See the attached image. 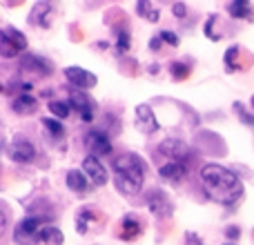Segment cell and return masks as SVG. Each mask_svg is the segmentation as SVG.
<instances>
[{
  "label": "cell",
  "instance_id": "cell-9",
  "mask_svg": "<svg viewBox=\"0 0 254 245\" xmlns=\"http://www.w3.org/2000/svg\"><path fill=\"white\" fill-rule=\"evenodd\" d=\"M85 145L92 152V156H105V154H112V140L107 138V134L103 129H89L85 134Z\"/></svg>",
  "mask_w": 254,
  "mask_h": 245
},
{
  "label": "cell",
  "instance_id": "cell-8",
  "mask_svg": "<svg viewBox=\"0 0 254 245\" xmlns=\"http://www.w3.org/2000/svg\"><path fill=\"white\" fill-rule=\"evenodd\" d=\"M134 125L140 134H154L158 131V121H156V114L152 112V107L147 103H140L136 105V116H134Z\"/></svg>",
  "mask_w": 254,
  "mask_h": 245
},
{
  "label": "cell",
  "instance_id": "cell-7",
  "mask_svg": "<svg viewBox=\"0 0 254 245\" xmlns=\"http://www.w3.org/2000/svg\"><path fill=\"white\" fill-rule=\"evenodd\" d=\"M145 201H147L149 212H152L156 219H170L172 212H174V205H172L170 196H167L165 192H161V189H152V192H147Z\"/></svg>",
  "mask_w": 254,
  "mask_h": 245
},
{
  "label": "cell",
  "instance_id": "cell-5",
  "mask_svg": "<svg viewBox=\"0 0 254 245\" xmlns=\"http://www.w3.org/2000/svg\"><path fill=\"white\" fill-rule=\"evenodd\" d=\"M158 152H161L163 156H167L170 161L183 163V165H188V163L194 158V152L190 149V145L183 143V140H179V138H167V140H163V143L158 145Z\"/></svg>",
  "mask_w": 254,
  "mask_h": 245
},
{
  "label": "cell",
  "instance_id": "cell-31",
  "mask_svg": "<svg viewBox=\"0 0 254 245\" xmlns=\"http://www.w3.org/2000/svg\"><path fill=\"white\" fill-rule=\"evenodd\" d=\"M185 245H205L201 241V237L194 232H185Z\"/></svg>",
  "mask_w": 254,
  "mask_h": 245
},
{
  "label": "cell",
  "instance_id": "cell-19",
  "mask_svg": "<svg viewBox=\"0 0 254 245\" xmlns=\"http://www.w3.org/2000/svg\"><path fill=\"white\" fill-rule=\"evenodd\" d=\"M228 13L232 18H243V20H252L254 18L252 4L246 2V0H232V2H228Z\"/></svg>",
  "mask_w": 254,
  "mask_h": 245
},
{
  "label": "cell",
  "instance_id": "cell-15",
  "mask_svg": "<svg viewBox=\"0 0 254 245\" xmlns=\"http://www.w3.org/2000/svg\"><path fill=\"white\" fill-rule=\"evenodd\" d=\"M158 174H161V179L167 181V183H179V181H183L185 174H188V165L170 161V163L158 167Z\"/></svg>",
  "mask_w": 254,
  "mask_h": 245
},
{
  "label": "cell",
  "instance_id": "cell-22",
  "mask_svg": "<svg viewBox=\"0 0 254 245\" xmlns=\"http://www.w3.org/2000/svg\"><path fill=\"white\" fill-rule=\"evenodd\" d=\"M96 216L98 214L94 210H89V207H83V210H78V214H76V230H78V234H87L89 223H92Z\"/></svg>",
  "mask_w": 254,
  "mask_h": 245
},
{
  "label": "cell",
  "instance_id": "cell-3",
  "mask_svg": "<svg viewBox=\"0 0 254 245\" xmlns=\"http://www.w3.org/2000/svg\"><path fill=\"white\" fill-rule=\"evenodd\" d=\"M47 216H25V219L20 221V223L16 225V230H13V241L18 245H34V243H40L38 237H40V230L45 228L47 223Z\"/></svg>",
  "mask_w": 254,
  "mask_h": 245
},
{
  "label": "cell",
  "instance_id": "cell-4",
  "mask_svg": "<svg viewBox=\"0 0 254 245\" xmlns=\"http://www.w3.org/2000/svg\"><path fill=\"white\" fill-rule=\"evenodd\" d=\"M27 49V38L22 31L13 29V27H2L0 31V54L4 58H13L18 56V52Z\"/></svg>",
  "mask_w": 254,
  "mask_h": 245
},
{
  "label": "cell",
  "instance_id": "cell-1",
  "mask_svg": "<svg viewBox=\"0 0 254 245\" xmlns=\"http://www.w3.org/2000/svg\"><path fill=\"white\" fill-rule=\"evenodd\" d=\"M201 183L205 187L207 196L214 198L221 205H234L243 196V183L232 170L210 163L201 167Z\"/></svg>",
  "mask_w": 254,
  "mask_h": 245
},
{
  "label": "cell",
  "instance_id": "cell-14",
  "mask_svg": "<svg viewBox=\"0 0 254 245\" xmlns=\"http://www.w3.org/2000/svg\"><path fill=\"white\" fill-rule=\"evenodd\" d=\"M143 232V223L136 214H125L123 221H121V228H119V237L123 241H134L138 234Z\"/></svg>",
  "mask_w": 254,
  "mask_h": 245
},
{
  "label": "cell",
  "instance_id": "cell-32",
  "mask_svg": "<svg viewBox=\"0 0 254 245\" xmlns=\"http://www.w3.org/2000/svg\"><path fill=\"white\" fill-rule=\"evenodd\" d=\"M161 43L163 40L158 38V36H154V38L149 40V49H152V52H158V49H161Z\"/></svg>",
  "mask_w": 254,
  "mask_h": 245
},
{
  "label": "cell",
  "instance_id": "cell-28",
  "mask_svg": "<svg viewBox=\"0 0 254 245\" xmlns=\"http://www.w3.org/2000/svg\"><path fill=\"white\" fill-rule=\"evenodd\" d=\"M158 38H161L163 43H167L170 47H176V45H179V36H176L174 31H170V29H163L161 34H158Z\"/></svg>",
  "mask_w": 254,
  "mask_h": 245
},
{
  "label": "cell",
  "instance_id": "cell-11",
  "mask_svg": "<svg viewBox=\"0 0 254 245\" xmlns=\"http://www.w3.org/2000/svg\"><path fill=\"white\" fill-rule=\"evenodd\" d=\"M83 170L85 174L89 176V183L96 185V187H103V185H107V170L103 167V163L98 161L96 156H85L83 158Z\"/></svg>",
  "mask_w": 254,
  "mask_h": 245
},
{
  "label": "cell",
  "instance_id": "cell-17",
  "mask_svg": "<svg viewBox=\"0 0 254 245\" xmlns=\"http://www.w3.org/2000/svg\"><path fill=\"white\" fill-rule=\"evenodd\" d=\"M11 110L20 116L34 114V112L38 110V101H36V96H31V94H16V98L11 101Z\"/></svg>",
  "mask_w": 254,
  "mask_h": 245
},
{
  "label": "cell",
  "instance_id": "cell-29",
  "mask_svg": "<svg viewBox=\"0 0 254 245\" xmlns=\"http://www.w3.org/2000/svg\"><path fill=\"white\" fill-rule=\"evenodd\" d=\"M239 237H241V228L239 225H228L225 228V239H230V243H234Z\"/></svg>",
  "mask_w": 254,
  "mask_h": 245
},
{
  "label": "cell",
  "instance_id": "cell-13",
  "mask_svg": "<svg viewBox=\"0 0 254 245\" xmlns=\"http://www.w3.org/2000/svg\"><path fill=\"white\" fill-rule=\"evenodd\" d=\"M20 65H22V69L36 71V74H40V76H49L54 71V67L49 65L47 58L36 56V54H25V56L20 58Z\"/></svg>",
  "mask_w": 254,
  "mask_h": 245
},
{
  "label": "cell",
  "instance_id": "cell-20",
  "mask_svg": "<svg viewBox=\"0 0 254 245\" xmlns=\"http://www.w3.org/2000/svg\"><path fill=\"white\" fill-rule=\"evenodd\" d=\"M38 241L43 245H63L65 243V234H63L61 228H56V225H45V228L40 230Z\"/></svg>",
  "mask_w": 254,
  "mask_h": 245
},
{
  "label": "cell",
  "instance_id": "cell-16",
  "mask_svg": "<svg viewBox=\"0 0 254 245\" xmlns=\"http://www.w3.org/2000/svg\"><path fill=\"white\" fill-rule=\"evenodd\" d=\"M52 13H54L52 2H36L34 9H31L29 22H34V25H38V27H49V22H52Z\"/></svg>",
  "mask_w": 254,
  "mask_h": 245
},
{
  "label": "cell",
  "instance_id": "cell-12",
  "mask_svg": "<svg viewBox=\"0 0 254 245\" xmlns=\"http://www.w3.org/2000/svg\"><path fill=\"white\" fill-rule=\"evenodd\" d=\"M7 156L11 158L13 163H22V165H25V163H31L36 158V149L29 140L18 138L7 147Z\"/></svg>",
  "mask_w": 254,
  "mask_h": 245
},
{
  "label": "cell",
  "instance_id": "cell-34",
  "mask_svg": "<svg viewBox=\"0 0 254 245\" xmlns=\"http://www.w3.org/2000/svg\"><path fill=\"white\" fill-rule=\"evenodd\" d=\"M223 245H237V243H230V241H228V243H223Z\"/></svg>",
  "mask_w": 254,
  "mask_h": 245
},
{
  "label": "cell",
  "instance_id": "cell-24",
  "mask_svg": "<svg viewBox=\"0 0 254 245\" xmlns=\"http://www.w3.org/2000/svg\"><path fill=\"white\" fill-rule=\"evenodd\" d=\"M43 127L49 131L52 138H63V136H65V127H63V122L56 121V119H43Z\"/></svg>",
  "mask_w": 254,
  "mask_h": 245
},
{
  "label": "cell",
  "instance_id": "cell-18",
  "mask_svg": "<svg viewBox=\"0 0 254 245\" xmlns=\"http://www.w3.org/2000/svg\"><path fill=\"white\" fill-rule=\"evenodd\" d=\"M67 187H69L71 192H76V194H85L87 192V187H89V181H87V176H85L83 172L69 170L67 172Z\"/></svg>",
  "mask_w": 254,
  "mask_h": 245
},
{
  "label": "cell",
  "instance_id": "cell-2",
  "mask_svg": "<svg viewBox=\"0 0 254 245\" xmlns=\"http://www.w3.org/2000/svg\"><path fill=\"white\" fill-rule=\"evenodd\" d=\"M114 167V183L121 194L134 196L143 189L145 174H147V165L145 161L134 152H123L114 158L112 163Z\"/></svg>",
  "mask_w": 254,
  "mask_h": 245
},
{
  "label": "cell",
  "instance_id": "cell-26",
  "mask_svg": "<svg viewBox=\"0 0 254 245\" xmlns=\"http://www.w3.org/2000/svg\"><path fill=\"white\" fill-rule=\"evenodd\" d=\"M239 54H241V49H239L237 45H232V47L225 52V69L228 71H237L239 69Z\"/></svg>",
  "mask_w": 254,
  "mask_h": 245
},
{
  "label": "cell",
  "instance_id": "cell-25",
  "mask_svg": "<svg viewBox=\"0 0 254 245\" xmlns=\"http://www.w3.org/2000/svg\"><path fill=\"white\" fill-rule=\"evenodd\" d=\"M49 112H52L56 119H67L71 114V107L69 103H63V101H49Z\"/></svg>",
  "mask_w": 254,
  "mask_h": 245
},
{
  "label": "cell",
  "instance_id": "cell-23",
  "mask_svg": "<svg viewBox=\"0 0 254 245\" xmlns=\"http://www.w3.org/2000/svg\"><path fill=\"white\" fill-rule=\"evenodd\" d=\"M170 71H172V78L174 80H185L192 71V65L190 62H183V61H174L170 65Z\"/></svg>",
  "mask_w": 254,
  "mask_h": 245
},
{
  "label": "cell",
  "instance_id": "cell-30",
  "mask_svg": "<svg viewBox=\"0 0 254 245\" xmlns=\"http://www.w3.org/2000/svg\"><path fill=\"white\" fill-rule=\"evenodd\" d=\"M172 13H174L176 18H185V13H188V4L185 2H174L172 4Z\"/></svg>",
  "mask_w": 254,
  "mask_h": 245
},
{
  "label": "cell",
  "instance_id": "cell-6",
  "mask_svg": "<svg viewBox=\"0 0 254 245\" xmlns=\"http://www.w3.org/2000/svg\"><path fill=\"white\" fill-rule=\"evenodd\" d=\"M67 103H69V107H71L74 112H78V114H80V121H83V122L94 121L96 103H94L85 92H80V89H71V92H69V98H67Z\"/></svg>",
  "mask_w": 254,
  "mask_h": 245
},
{
  "label": "cell",
  "instance_id": "cell-10",
  "mask_svg": "<svg viewBox=\"0 0 254 245\" xmlns=\"http://www.w3.org/2000/svg\"><path fill=\"white\" fill-rule=\"evenodd\" d=\"M65 78L71 87L80 89V92H83V89H92L94 85L98 83L96 76H94L92 71L83 69V67H65Z\"/></svg>",
  "mask_w": 254,
  "mask_h": 245
},
{
  "label": "cell",
  "instance_id": "cell-35",
  "mask_svg": "<svg viewBox=\"0 0 254 245\" xmlns=\"http://www.w3.org/2000/svg\"><path fill=\"white\" fill-rule=\"evenodd\" d=\"M250 103H252V107H254V96H252V101H250Z\"/></svg>",
  "mask_w": 254,
  "mask_h": 245
},
{
  "label": "cell",
  "instance_id": "cell-21",
  "mask_svg": "<svg viewBox=\"0 0 254 245\" xmlns=\"http://www.w3.org/2000/svg\"><path fill=\"white\" fill-rule=\"evenodd\" d=\"M136 11H138V16L147 18L149 22H158V18H161L158 7L154 2H149V0H138V2H136Z\"/></svg>",
  "mask_w": 254,
  "mask_h": 245
},
{
  "label": "cell",
  "instance_id": "cell-33",
  "mask_svg": "<svg viewBox=\"0 0 254 245\" xmlns=\"http://www.w3.org/2000/svg\"><path fill=\"white\" fill-rule=\"evenodd\" d=\"M149 74H158V65H152V67H149Z\"/></svg>",
  "mask_w": 254,
  "mask_h": 245
},
{
  "label": "cell",
  "instance_id": "cell-27",
  "mask_svg": "<svg viewBox=\"0 0 254 245\" xmlns=\"http://www.w3.org/2000/svg\"><path fill=\"white\" fill-rule=\"evenodd\" d=\"M116 36H119V43H116V47H119V54H123L129 49V31H127V27H119L116 29Z\"/></svg>",
  "mask_w": 254,
  "mask_h": 245
}]
</instances>
